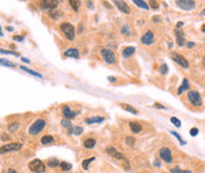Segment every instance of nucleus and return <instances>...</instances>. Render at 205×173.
I'll list each match as a JSON object with an SVG mask.
<instances>
[{"label": "nucleus", "instance_id": "obj_1", "mask_svg": "<svg viewBox=\"0 0 205 173\" xmlns=\"http://www.w3.org/2000/svg\"><path fill=\"white\" fill-rule=\"evenodd\" d=\"M45 125H46L45 120H43V119L36 120V121L31 125V127L28 128V134H31V135H38L41 130L45 128Z\"/></svg>", "mask_w": 205, "mask_h": 173}, {"label": "nucleus", "instance_id": "obj_2", "mask_svg": "<svg viewBox=\"0 0 205 173\" xmlns=\"http://www.w3.org/2000/svg\"><path fill=\"white\" fill-rule=\"evenodd\" d=\"M28 168H30V171H32V172L35 173H43L45 172V164L39 160V159H35V160H32V161H30L28 162Z\"/></svg>", "mask_w": 205, "mask_h": 173}, {"label": "nucleus", "instance_id": "obj_3", "mask_svg": "<svg viewBox=\"0 0 205 173\" xmlns=\"http://www.w3.org/2000/svg\"><path fill=\"white\" fill-rule=\"evenodd\" d=\"M61 30H62V32L64 33V36L67 37V39H69V41H74V39H75L76 32H75L74 25H71V24H69V23H62V24H61Z\"/></svg>", "mask_w": 205, "mask_h": 173}, {"label": "nucleus", "instance_id": "obj_4", "mask_svg": "<svg viewBox=\"0 0 205 173\" xmlns=\"http://www.w3.org/2000/svg\"><path fill=\"white\" fill-rule=\"evenodd\" d=\"M187 99H189V101L191 103L192 106H194V107H200L202 104H203V102H202V96L199 95V93L198 91H196V90H191V91H189V94H187Z\"/></svg>", "mask_w": 205, "mask_h": 173}, {"label": "nucleus", "instance_id": "obj_5", "mask_svg": "<svg viewBox=\"0 0 205 173\" xmlns=\"http://www.w3.org/2000/svg\"><path fill=\"white\" fill-rule=\"evenodd\" d=\"M170 57L172 58L177 64H179L181 68H184V69H187V68H189V62H187V59L184 57V56L179 55L177 52H171V54H170Z\"/></svg>", "mask_w": 205, "mask_h": 173}, {"label": "nucleus", "instance_id": "obj_6", "mask_svg": "<svg viewBox=\"0 0 205 173\" xmlns=\"http://www.w3.org/2000/svg\"><path fill=\"white\" fill-rule=\"evenodd\" d=\"M101 55H102V58L104 59V62L108 63V64H114L116 62L115 54L111 50H109V49H102L101 50Z\"/></svg>", "mask_w": 205, "mask_h": 173}, {"label": "nucleus", "instance_id": "obj_7", "mask_svg": "<svg viewBox=\"0 0 205 173\" xmlns=\"http://www.w3.org/2000/svg\"><path fill=\"white\" fill-rule=\"evenodd\" d=\"M177 6L181 10L191 11L196 7V2L194 0H177Z\"/></svg>", "mask_w": 205, "mask_h": 173}, {"label": "nucleus", "instance_id": "obj_8", "mask_svg": "<svg viewBox=\"0 0 205 173\" xmlns=\"http://www.w3.org/2000/svg\"><path fill=\"white\" fill-rule=\"evenodd\" d=\"M23 147V145L20 142H13V144H6L5 146H1L0 148V153L1 154H5V153H8V152H12V151H18Z\"/></svg>", "mask_w": 205, "mask_h": 173}, {"label": "nucleus", "instance_id": "obj_9", "mask_svg": "<svg viewBox=\"0 0 205 173\" xmlns=\"http://www.w3.org/2000/svg\"><path fill=\"white\" fill-rule=\"evenodd\" d=\"M57 6H58L57 0H41V8L43 11L55 10Z\"/></svg>", "mask_w": 205, "mask_h": 173}, {"label": "nucleus", "instance_id": "obj_10", "mask_svg": "<svg viewBox=\"0 0 205 173\" xmlns=\"http://www.w3.org/2000/svg\"><path fill=\"white\" fill-rule=\"evenodd\" d=\"M159 154H160V158L163 159L164 161L166 162H172V151L170 149V148H167V147H163V148H160V151H159Z\"/></svg>", "mask_w": 205, "mask_h": 173}, {"label": "nucleus", "instance_id": "obj_11", "mask_svg": "<svg viewBox=\"0 0 205 173\" xmlns=\"http://www.w3.org/2000/svg\"><path fill=\"white\" fill-rule=\"evenodd\" d=\"M114 5L119 8V11H121L122 13H126V15H129L131 13V8L129 6L123 1V0H113Z\"/></svg>", "mask_w": 205, "mask_h": 173}, {"label": "nucleus", "instance_id": "obj_12", "mask_svg": "<svg viewBox=\"0 0 205 173\" xmlns=\"http://www.w3.org/2000/svg\"><path fill=\"white\" fill-rule=\"evenodd\" d=\"M141 43L144 45H150V44L154 43V34H153V32L150 30L146 31L145 34L141 37Z\"/></svg>", "mask_w": 205, "mask_h": 173}, {"label": "nucleus", "instance_id": "obj_13", "mask_svg": "<svg viewBox=\"0 0 205 173\" xmlns=\"http://www.w3.org/2000/svg\"><path fill=\"white\" fill-rule=\"evenodd\" d=\"M106 152L111 155V157H114V158L116 159H120V160H124V155H123L122 153H120V152H117L114 147H111V146H108V147H106Z\"/></svg>", "mask_w": 205, "mask_h": 173}, {"label": "nucleus", "instance_id": "obj_14", "mask_svg": "<svg viewBox=\"0 0 205 173\" xmlns=\"http://www.w3.org/2000/svg\"><path fill=\"white\" fill-rule=\"evenodd\" d=\"M176 36H177V44L179 46L185 45V33L180 29H176Z\"/></svg>", "mask_w": 205, "mask_h": 173}, {"label": "nucleus", "instance_id": "obj_15", "mask_svg": "<svg viewBox=\"0 0 205 173\" xmlns=\"http://www.w3.org/2000/svg\"><path fill=\"white\" fill-rule=\"evenodd\" d=\"M77 114H80V112H72L68 106H64V107H63V115L65 116V119H69V120H70V119H74Z\"/></svg>", "mask_w": 205, "mask_h": 173}, {"label": "nucleus", "instance_id": "obj_16", "mask_svg": "<svg viewBox=\"0 0 205 173\" xmlns=\"http://www.w3.org/2000/svg\"><path fill=\"white\" fill-rule=\"evenodd\" d=\"M129 128L134 134H137V133H140L142 130V125L139 123V122H135V121H131L129 122Z\"/></svg>", "mask_w": 205, "mask_h": 173}, {"label": "nucleus", "instance_id": "obj_17", "mask_svg": "<svg viewBox=\"0 0 205 173\" xmlns=\"http://www.w3.org/2000/svg\"><path fill=\"white\" fill-rule=\"evenodd\" d=\"M64 56H67V57H72V58H78L80 57V54H78V50H77V49L71 47V49H68V50L64 52Z\"/></svg>", "mask_w": 205, "mask_h": 173}, {"label": "nucleus", "instance_id": "obj_18", "mask_svg": "<svg viewBox=\"0 0 205 173\" xmlns=\"http://www.w3.org/2000/svg\"><path fill=\"white\" fill-rule=\"evenodd\" d=\"M134 52H135V47H134V46H127V47L123 49L122 56L124 58H128V57H131V56H133Z\"/></svg>", "mask_w": 205, "mask_h": 173}, {"label": "nucleus", "instance_id": "obj_19", "mask_svg": "<svg viewBox=\"0 0 205 173\" xmlns=\"http://www.w3.org/2000/svg\"><path fill=\"white\" fill-rule=\"evenodd\" d=\"M103 121H104V117H100V116H94V117H88V119H85V123H88V125L100 123V122H103Z\"/></svg>", "mask_w": 205, "mask_h": 173}, {"label": "nucleus", "instance_id": "obj_20", "mask_svg": "<svg viewBox=\"0 0 205 173\" xmlns=\"http://www.w3.org/2000/svg\"><path fill=\"white\" fill-rule=\"evenodd\" d=\"M133 2L137 5V7H140V8H144V10H148L150 8V5L146 1H144V0H133Z\"/></svg>", "mask_w": 205, "mask_h": 173}, {"label": "nucleus", "instance_id": "obj_21", "mask_svg": "<svg viewBox=\"0 0 205 173\" xmlns=\"http://www.w3.org/2000/svg\"><path fill=\"white\" fill-rule=\"evenodd\" d=\"M96 145V140L95 139H87V140H84V142H83V146L85 147V148H88V149H90V148H94Z\"/></svg>", "mask_w": 205, "mask_h": 173}, {"label": "nucleus", "instance_id": "obj_22", "mask_svg": "<svg viewBox=\"0 0 205 173\" xmlns=\"http://www.w3.org/2000/svg\"><path fill=\"white\" fill-rule=\"evenodd\" d=\"M121 106V108L124 109L126 112H128V113H132V114H137V110L135 108H133L132 106H129V104H126V103H121L120 104Z\"/></svg>", "mask_w": 205, "mask_h": 173}, {"label": "nucleus", "instance_id": "obj_23", "mask_svg": "<svg viewBox=\"0 0 205 173\" xmlns=\"http://www.w3.org/2000/svg\"><path fill=\"white\" fill-rule=\"evenodd\" d=\"M41 142L43 145H51L55 142V139L52 136H50V135H45L41 139Z\"/></svg>", "mask_w": 205, "mask_h": 173}, {"label": "nucleus", "instance_id": "obj_24", "mask_svg": "<svg viewBox=\"0 0 205 173\" xmlns=\"http://www.w3.org/2000/svg\"><path fill=\"white\" fill-rule=\"evenodd\" d=\"M69 4L70 6L72 7V10L75 12H77L80 10V5H81V0H69Z\"/></svg>", "mask_w": 205, "mask_h": 173}, {"label": "nucleus", "instance_id": "obj_25", "mask_svg": "<svg viewBox=\"0 0 205 173\" xmlns=\"http://www.w3.org/2000/svg\"><path fill=\"white\" fill-rule=\"evenodd\" d=\"M20 69H21V70H24V71L28 72V73H31V75H33V76H36V77H38V78H41V77H43L39 72L35 71V70H31V69H28V68L24 67V65H21V67H20Z\"/></svg>", "mask_w": 205, "mask_h": 173}, {"label": "nucleus", "instance_id": "obj_26", "mask_svg": "<svg viewBox=\"0 0 205 173\" xmlns=\"http://www.w3.org/2000/svg\"><path fill=\"white\" fill-rule=\"evenodd\" d=\"M187 89H189V81L185 78V80L183 81V84H181L180 88L178 89V94L180 95V94H183V91H184V90H187Z\"/></svg>", "mask_w": 205, "mask_h": 173}, {"label": "nucleus", "instance_id": "obj_27", "mask_svg": "<svg viewBox=\"0 0 205 173\" xmlns=\"http://www.w3.org/2000/svg\"><path fill=\"white\" fill-rule=\"evenodd\" d=\"M83 132V129L81 127H74V128H70L69 129V134H75V135H80Z\"/></svg>", "mask_w": 205, "mask_h": 173}, {"label": "nucleus", "instance_id": "obj_28", "mask_svg": "<svg viewBox=\"0 0 205 173\" xmlns=\"http://www.w3.org/2000/svg\"><path fill=\"white\" fill-rule=\"evenodd\" d=\"M59 165H61V161H58L57 159H50L48 161V166H50V167H57Z\"/></svg>", "mask_w": 205, "mask_h": 173}, {"label": "nucleus", "instance_id": "obj_29", "mask_svg": "<svg viewBox=\"0 0 205 173\" xmlns=\"http://www.w3.org/2000/svg\"><path fill=\"white\" fill-rule=\"evenodd\" d=\"M61 167H62V170L63 171H70L71 170V164H69V162H65V161H61V165H59Z\"/></svg>", "mask_w": 205, "mask_h": 173}, {"label": "nucleus", "instance_id": "obj_30", "mask_svg": "<svg viewBox=\"0 0 205 173\" xmlns=\"http://www.w3.org/2000/svg\"><path fill=\"white\" fill-rule=\"evenodd\" d=\"M171 134H172L173 136H176V138H177V140L179 141V144H180V145H186V142H185V141H184V140L181 139V136L179 135V133L174 132V130H172V132H171Z\"/></svg>", "mask_w": 205, "mask_h": 173}, {"label": "nucleus", "instance_id": "obj_31", "mask_svg": "<svg viewBox=\"0 0 205 173\" xmlns=\"http://www.w3.org/2000/svg\"><path fill=\"white\" fill-rule=\"evenodd\" d=\"M126 145L129 146V147H134V145H135V139L132 138V136H128V138L126 139Z\"/></svg>", "mask_w": 205, "mask_h": 173}, {"label": "nucleus", "instance_id": "obj_32", "mask_svg": "<svg viewBox=\"0 0 205 173\" xmlns=\"http://www.w3.org/2000/svg\"><path fill=\"white\" fill-rule=\"evenodd\" d=\"M95 160V158L93 157V158H90V159H85L84 161L82 162V166H83V168L84 170H88V166H89V164L91 162V161H94Z\"/></svg>", "mask_w": 205, "mask_h": 173}, {"label": "nucleus", "instance_id": "obj_33", "mask_svg": "<svg viewBox=\"0 0 205 173\" xmlns=\"http://www.w3.org/2000/svg\"><path fill=\"white\" fill-rule=\"evenodd\" d=\"M61 123H62V126H63L64 128H69V129H70V128H72V127H71V122H70V120H69V119H64V120H62V122H61Z\"/></svg>", "mask_w": 205, "mask_h": 173}, {"label": "nucleus", "instance_id": "obj_34", "mask_svg": "<svg viewBox=\"0 0 205 173\" xmlns=\"http://www.w3.org/2000/svg\"><path fill=\"white\" fill-rule=\"evenodd\" d=\"M1 64L5 65V67H8V68H13V67H15L14 63L10 62V60H5V59H2V58H1Z\"/></svg>", "mask_w": 205, "mask_h": 173}, {"label": "nucleus", "instance_id": "obj_35", "mask_svg": "<svg viewBox=\"0 0 205 173\" xmlns=\"http://www.w3.org/2000/svg\"><path fill=\"white\" fill-rule=\"evenodd\" d=\"M171 122H172V123H173L176 127H178V128L181 126V122H180V120H179V119H177V117H171Z\"/></svg>", "mask_w": 205, "mask_h": 173}, {"label": "nucleus", "instance_id": "obj_36", "mask_svg": "<svg viewBox=\"0 0 205 173\" xmlns=\"http://www.w3.org/2000/svg\"><path fill=\"white\" fill-rule=\"evenodd\" d=\"M150 6L153 8V10H158L159 4H158V1H157V0H150Z\"/></svg>", "mask_w": 205, "mask_h": 173}, {"label": "nucleus", "instance_id": "obj_37", "mask_svg": "<svg viewBox=\"0 0 205 173\" xmlns=\"http://www.w3.org/2000/svg\"><path fill=\"white\" fill-rule=\"evenodd\" d=\"M171 172L172 173H192L191 171H184V170H180V168H178V167H176V168H172L171 170Z\"/></svg>", "mask_w": 205, "mask_h": 173}, {"label": "nucleus", "instance_id": "obj_38", "mask_svg": "<svg viewBox=\"0 0 205 173\" xmlns=\"http://www.w3.org/2000/svg\"><path fill=\"white\" fill-rule=\"evenodd\" d=\"M19 128V123H11L10 126H8V129L10 132H15V130Z\"/></svg>", "mask_w": 205, "mask_h": 173}, {"label": "nucleus", "instance_id": "obj_39", "mask_svg": "<svg viewBox=\"0 0 205 173\" xmlns=\"http://www.w3.org/2000/svg\"><path fill=\"white\" fill-rule=\"evenodd\" d=\"M159 71L161 72L163 75H166V73H167V71H168V68H167V65H166V64H163V65L159 68Z\"/></svg>", "mask_w": 205, "mask_h": 173}, {"label": "nucleus", "instance_id": "obj_40", "mask_svg": "<svg viewBox=\"0 0 205 173\" xmlns=\"http://www.w3.org/2000/svg\"><path fill=\"white\" fill-rule=\"evenodd\" d=\"M0 52H1L2 55L5 54V55H12V56H19V55H18L17 52H13V51H5L4 49H1V50H0Z\"/></svg>", "mask_w": 205, "mask_h": 173}, {"label": "nucleus", "instance_id": "obj_41", "mask_svg": "<svg viewBox=\"0 0 205 173\" xmlns=\"http://www.w3.org/2000/svg\"><path fill=\"white\" fill-rule=\"evenodd\" d=\"M122 32L123 34H131V31H129V26L128 25H123V28H122Z\"/></svg>", "mask_w": 205, "mask_h": 173}, {"label": "nucleus", "instance_id": "obj_42", "mask_svg": "<svg viewBox=\"0 0 205 173\" xmlns=\"http://www.w3.org/2000/svg\"><path fill=\"white\" fill-rule=\"evenodd\" d=\"M59 15H61V12H58V11H54V12H51V13H50V17H51V18H54V19H56V20L58 19V17H59Z\"/></svg>", "mask_w": 205, "mask_h": 173}, {"label": "nucleus", "instance_id": "obj_43", "mask_svg": "<svg viewBox=\"0 0 205 173\" xmlns=\"http://www.w3.org/2000/svg\"><path fill=\"white\" fill-rule=\"evenodd\" d=\"M198 128H191V130H190V134H191L192 136H196L197 134H198Z\"/></svg>", "mask_w": 205, "mask_h": 173}, {"label": "nucleus", "instance_id": "obj_44", "mask_svg": "<svg viewBox=\"0 0 205 173\" xmlns=\"http://www.w3.org/2000/svg\"><path fill=\"white\" fill-rule=\"evenodd\" d=\"M13 39L14 41H17V42H21V41L24 39V37H23V36H14Z\"/></svg>", "mask_w": 205, "mask_h": 173}, {"label": "nucleus", "instance_id": "obj_45", "mask_svg": "<svg viewBox=\"0 0 205 173\" xmlns=\"http://www.w3.org/2000/svg\"><path fill=\"white\" fill-rule=\"evenodd\" d=\"M154 107H155V108H159V109H166V107L161 106L160 103H155V104H154Z\"/></svg>", "mask_w": 205, "mask_h": 173}, {"label": "nucleus", "instance_id": "obj_46", "mask_svg": "<svg viewBox=\"0 0 205 173\" xmlns=\"http://www.w3.org/2000/svg\"><path fill=\"white\" fill-rule=\"evenodd\" d=\"M1 140H2V141H4V140H10V138H8L7 135H4V134H2V135H1Z\"/></svg>", "mask_w": 205, "mask_h": 173}, {"label": "nucleus", "instance_id": "obj_47", "mask_svg": "<svg viewBox=\"0 0 205 173\" xmlns=\"http://www.w3.org/2000/svg\"><path fill=\"white\" fill-rule=\"evenodd\" d=\"M154 166H158V167H159V166H160V161H159V160H155V161H154Z\"/></svg>", "mask_w": 205, "mask_h": 173}, {"label": "nucleus", "instance_id": "obj_48", "mask_svg": "<svg viewBox=\"0 0 205 173\" xmlns=\"http://www.w3.org/2000/svg\"><path fill=\"white\" fill-rule=\"evenodd\" d=\"M183 25H184V23H183V21H179V23H178V24H177V29H179V28H181Z\"/></svg>", "mask_w": 205, "mask_h": 173}, {"label": "nucleus", "instance_id": "obj_49", "mask_svg": "<svg viewBox=\"0 0 205 173\" xmlns=\"http://www.w3.org/2000/svg\"><path fill=\"white\" fill-rule=\"evenodd\" d=\"M7 173H17V171H15V170H13V168H10V170L7 171Z\"/></svg>", "mask_w": 205, "mask_h": 173}, {"label": "nucleus", "instance_id": "obj_50", "mask_svg": "<svg viewBox=\"0 0 205 173\" xmlns=\"http://www.w3.org/2000/svg\"><path fill=\"white\" fill-rule=\"evenodd\" d=\"M153 21H154V23H158V21H159V17H154V18H153Z\"/></svg>", "mask_w": 205, "mask_h": 173}, {"label": "nucleus", "instance_id": "obj_51", "mask_svg": "<svg viewBox=\"0 0 205 173\" xmlns=\"http://www.w3.org/2000/svg\"><path fill=\"white\" fill-rule=\"evenodd\" d=\"M192 46H194V43H192V42L187 43V47H192Z\"/></svg>", "mask_w": 205, "mask_h": 173}, {"label": "nucleus", "instance_id": "obj_52", "mask_svg": "<svg viewBox=\"0 0 205 173\" xmlns=\"http://www.w3.org/2000/svg\"><path fill=\"white\" fill-rule=\"evenodd\" d=\"M21 60H23V62H25V63H30V60H28V58H24V57H23V58H21Z\"/></svg>", "mask_w": 205, "mask_h": 173}, {"label": "nucleus", "instance_id": "obj_53", "mask_svg": "<svg viewBox=\"0 0 205 173\" xmlns=\"http://www.w3.org/2000/svg\"><path fill=\"white\" fill-rule=\"evenodd\" d=\"M202 31H203V32H205V24L203 25V26H202Z\"/></svg>", "mask_w": 205, "mask_h": 173}, {"label": "nucleus", "instance_id": "obj_54", "mask_svg": "<svg viewBox=\"0 0 205 173\" xmlns=\"http://www.w3.org/2000/svg\"><path fill=\"white\" fill-rule=\"evenodd\" d=\"M109 80L111 81V82H114V81H115V78H114V77H109Z\"/></svg>", "mask_w": 205, "mask_h": 173}, {"label": "nucleus", "instance_id": "obj_55", "mask_svg": "<svg viewBox=\"0 0 205 173\" xmlns=\"http://www.w3.org/2000/svg\"><path fill=\"white\" fill-rule=\"evenodd\" d=\"M200 15H205V8H204V10H203V12H202Z\"/></svg>", "mask_w": 205, "mask_h": 173}]
</instances>
